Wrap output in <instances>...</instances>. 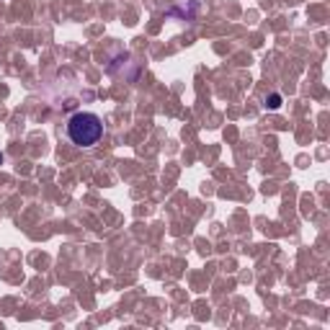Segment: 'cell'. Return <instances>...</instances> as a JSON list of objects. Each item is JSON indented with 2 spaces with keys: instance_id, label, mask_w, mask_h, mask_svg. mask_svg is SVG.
I'll use <instances>...</instances> for the list:
<instances>
[{
  "instance_id": "2",
  "label": "cell",
  "mask_w": 330,
  "mask_h": 330,
  "mask_svg": "<svg viewBox=\"0 0 330 330\" xmlns=\"http://www.w3.org/2000/svg\"><path fill=\"white\" fill-rule=\"evenodd\" d=\"M266 106H268V109H279V106H281V96H276V93L268 96V98H266Z\"/></svg>"
},
{
  "instance_id": "1",
  "label": "cell",
  "mask_w": 330,
  "mask_h": 330,
  "mask_svg": "<svg viewBox=\"0 0 330 330\" xmlns=\"http://www.w3.org/2000/svg\"><path fill=\"white\" fill-rule=\"evenodd\" d=\"M67 137L77 147H93L104 137V121L90 111H77L67 121Z\"/></svg>"
}]
</instances>
